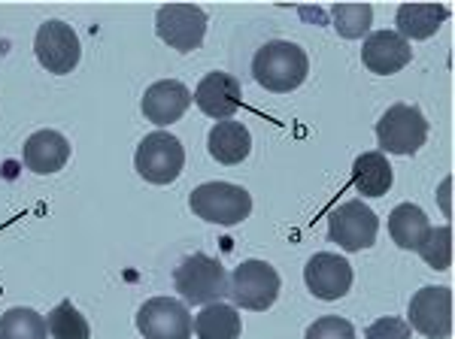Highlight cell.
Wrapping results in <instances>:
<instances>
[{
  "instance_id": "obj_15",
  "label": "cell",
  "mask_w": 455,
  "mask_h": 339,
  "mask_svg": "<svg viewBox=\"0 0 455 339\" xmlns=\"http://www.w3.org/2000/svg\"><path fill=\"white\" fill-rule=\"evenodd\" d=\"M362 61L377 76H392V73L403 70L413 61V51H410V43L398 31H373L364 40Z\"/></svg>"
},
{
  "instance_id": "obj_12",
  "label": "cell",
  "mask_w": 455,
  "mask_h": 339,
  "mask_svg": "<svg viewBox=\"0 0 455 339\" xmlns=\"http://www.w3.org/2000/svg\"><path fill=\"white\" fill-rule=\"evenodd\" d=\"M195 103L204 115L216 122H231V115L243 106V85L231 73H207L195 88Z\"/></svg>"
},
{
  "instance_id": "obj_13",
  "label": "cell",
  "mask_w": 455,
  "mask_h": 339,
  "mask_svg": "<svg viewBox=\"0 0 455 339\" xmlns=\"http://www.w3.org/2000/svg\"><path fill=\"white\" fill-rule=\"evenodd\" d=\"M304 282L310 288L313 297L319 300H340L343 294L352 288V267L347 257L319 252L307 261L304 267Z\"/></svg>"
},
{
  "instance_id": "obj_4",
  "label": "cell",
  "mask_w": 455,
  "mask_h": 339,
  "mask_svg": "<svg viewBox=\"0 0 455 339\" xmlns=\"http://www.w3.org/2000/svg\"><path fill=\"white\" fill-rule=\"evenodd\" d=\"M428 139V119L413 103H395L377 124V143L383 154H416Z\"/></svg>"
},
{
  "instance_id": "obj_23",
  "label": "cell",
  "mask_w": 455,
  "mask_h": 339,
  "mask_svg": "<svg viewBox=\"0 0 455 339\" xmlns=\"http://www.w3.org/2000/svg\"><path fill=\"white\" fill-rule=\"evenodd\" d=\"M334 31L343 40H362L373 25V6L371 4H337L331 10Z\"/></svg>"
},
{
  "instance_id": "obj_19",
  "label": "cell",
  "mask_w": 455,
  "mask_h": 339,
  "mask_svg": "<svg viewBox=\"0 0 455 339\" xmlns=\"http://www.w3.org/2000/svg\"><path fill=\"white\" fill-rule=\"evenodd\" d=\"M395 182V170L388 167L383 152H364L352 164V185L362 197H383Z\"/></svg>"
},
{
  "instance_id": "obj_22",
  "label": "cell",
  "mask_w": 455,
  "mask_h": 339,
  "mask_svg": "<svg viewBox=\"0 0 455 339\" xmlns=\"http://www.w3.org/2000/svg\"><path fill=\"white\" fill-rule=\"evenodd\" d=\"M0 339H49L46 319L25 306L6 309L0 315Z\"/></svg>"
},
{
  "instance_id": "obj_3",
  "label": "cell",
  "mask_w": 455,
  "mask_h": 339,
  "mask_svg": "<svg viewBox=\"0 0 455 339\" xmlns=\"http://www.w3.org/2000/svg\"><path fill=\"white\" fill-rule=\"evenodd\" d=\"M188 206L201 221L210 225H240L252 212V194L243 185H231V182H204L192 191Z\"/></svg>"
},
{
  "instance_id": "obj_21",
  "label": "cell",
  "mask_w": 455,
  "mask_h": 339,
  "mask_svg": "<svg viewBox=\"0 0 455 339\" xmlns=\"http://www.w3.org/2000/svg\"><path fill=\"white\" fill-rule=\"evenodd\" d=\"M243 330L237 309L228 304H210L201 309V315L195 319V334L197 339H237Z\"/></svg>"
},
{
  "instance_id": "obj_17",
  "label": "cell",
  "mask_w": 455,
  "mask_h": 339,
  "mask_svg": "<svg viewBox=\"0 0 455 339\" xmlns=\"http://www.w3.org/2000/svg\"><path fill=\"white\" fill-rule=\"evenodd\" d=\"M207 149L219 164H228V167L240 164V161H246L249 152H252V134H249V128L240 122H219L210 128Z\"/></svg>"
},
{
  "instance_id": "obj_2",
  "label": "cell",
  "mask_w": 455,
  "mask_h": 339,
  "mask_svg": "<svg viewBox=\"0 0 455 339\" xmlns=\"http://www.w3.org/2000/svg\"><path fill=\"white\" fill-rule=\"evenodd\" d=\"M173 288L186 304H192V306L222 304V297L228 294L225 267L216 261V257L195 252L173 270Z\"/></svg>"
},
{
  "instance_id": "obj_7",
  "label": "cell",
  "mask_w": 455,
  "mask_h": 339,
  "mask_svg": "<svg viewBox=\"0 0 455 339\" xmlns=\"http://www.w3.org/2000/svg\"><path fill=\"white\" fill-rule=\"evenodd\" d=\"M379 218L364 201H347L328 216V240L347 252H362L377 242Z\"/></svg>"
},
{
  "instance_id": "obj_6",
  "label": "cell",
  "mask_w": 455,
  "mask_h": 339,
  "mask_svg": "<svg viewBox=\"0 0 455 339\" xmlns=\"http://www.w3.org/2000/svg\"><path fill=\"white\" fill-rule=\"evenodd\" d=\"M134 167L152 185H171V182L180 179L182 167H186V149L173 134L156 130V134L143 137V143L137 146Z\"/></svg>"
},
{
  "instance_id": "obj_25",
  "label": "cell",
  "mask_w": 455,
  "mask_h": 339,
  "mask_svg": "<svg viewBox=\"0 0 455 339\" xmlns=\"http://www.w3.org/2000/svg\"><path fill=\"white\" fill-rule=\"evenodd\" d=\"M416 252L422 255V261L435 270H450L452 264V227L443 225V227H431L428 237Z\"/></svg>"
},
{
  "instance_id": "obj_26",
  "label": "cell",
  "mask_w": 455,
  "mask_h": 339,
  "mask_svg": "<svg viewBox=\"0 0 455 339\" xmlns=\"http://www.w3.org/2000/svg\"><path fill=\"white\" fill-rule=\"evenodd\" d=\"M304 339H355V330L347 319L340 315H325V319H315L310 327H307Z\"/></svg>"
},
{
  "instance_id": "obj_1",
  "label": "cell",
  "mask_w": 455,
  "mask_h": 339,
  "mask_svg": "<svg viewBox=\"0 0 455 339\" xmlns=\"http://www.w3.org/2000/svg\"><path fill=\"white\" fill-rule=\"evenodd\" d=\"M307 73H310V61L307 51L298 43L289 40H270L255 51L252 58V76L261 88L274 94H289L304 85Z\"/></svg>"
},
{
  "instance_id": "obj_10",
  "label": "cell",
  "mask_w": 455,
  "mask_h": 339,
  "mask_svg": "<svg viewBox=\"0 0 455 339\" xmlns=\"http://www.w3.org/2000/svg\"><path fill=\"white\" fill-rule=\"evenodd\" d=\"M137 330L146 339H192L195 319L182 300L152 297L137 312Z\"/></svg>"
},
{
  "instance_id": "obj_5",
  "label": "cell",
  "mask_w": 455,
  "mask_h": 339,
  "mask_svg": "<svg viewBox=\"0 0 455 339\" xmlns=\"http://www.w3.org/2000/svg\"><path fill=\"white\" fill-rule=\"evenodd\" d=\"M234 306L249 312H264L280 297V272L267 261H243L228 279V294Z\"/></svg>"
},
{
  "instance_id": "obj_18",
  "label": "cell",
  "mask_w": 455,
  "mask_h": 339,
  "mask_svg": "<svg viewBox=\"0 0 455 339\" xmlns=\"http://www.w3.org/2000/svg\"><path fill=\"white\" fill-rule=\"evenodd\" d=\"M446 6L443 4H401L395 25L403 40H428L437 34V28L446 21Z\"/></svg>"
},
{
  "instance_id": "obj_24",
  "label": "cell",
  "mask_w": 455,
  "mask_h": 339,
  "mask_svg": "<svg viewBox=\"0 0 455 339\" xmlns=\"http://www.w3.org/2000/svg\"><path fill=\"white\" fill-rule=\"evenodd\" d=\"M46 327H49V336H52V339H88V336H92L88 321L83 319V312H79L70 300L58 304L52 312H49Z\"/></svg>"
},
{
  "instance_id": "obj_14",
  "label": "cell",
  "mask_w": 455,
  "mask_h": 339,
  "mask_svg": "<svg viewBox=\"0 0 455 339\" xmlns=\"http://www.w3.org/2000/svg\"><path fill=\"white\" fill-rule=\"evenodd\" d=\"M188 106H192V91L180 79H161L143 94V115L158 128L180 122L188 113Z\"/></svg>"
},
{
  "instance_id": "obj_27",
  "label": "cell",
  "mask_w": 455,
  "mask_h": 339,
  "mask_svg": "<svg viewBox=\"0 0 455 339\" xmlns=\"http://www.w3.org/2000/svg\"><path fill=\"white\" fill-rule=\"evenodd\" d=\"M364 339H410V324L403 319H395V315H388V319H377L368 327Z\"/></svg>"
},
{
  "instance_id": "obj_20",
  "label": "cell",
  "mask_w": 455,
  "mask_h": 339,
  "mask_svg": "<svg viewBox=\"0 0 455 339\" xmlns=\"http://www.w3.org/2000/svg\"><path fill=\"white\" fill-rule=\"evenodd\" d=\"M428 231H431V221L416 203L395 206L392 216H388V233H392L395 246L410 248V252H416L422 246Z\"/></svg>"
},
{
  "instance_id": "obj_16",
  "label": "cell",
  "mask_w": 455,
  "mask_h": 339,
  "mask_svg": "<svg viewBox=\"0 0 455 339\" xmlns=\"http://www.w3.org/2000/svg\"><path fill=\"white\" fill-rule=\"evenodd\" d=\"M21 161L36 176H52L70 161V143L58 130H36L25 139Z\"/></svg>"
},
{
  "instance_id": "obj_8",
  "label": "cell",
  "mask_w": 455,
  "mask_h": 339,
  "mask_svg": "<svg viewBox=\"0 0 455 339\" xmlns=\"http://www.w3.org/2000/svg\"><path fill=\"white\" fill-rule=\"evenodd\" d=\"M34 51H36V61L52 73V76H68L79 64V58H83L76 31H73L68 21H58V19H49L36 28Z\"/></svg>"
},
{
  "instance_id": "obj_11",
  "label": "cell",
  "mask_w": 455,
  "mask_h": 339,
  "mask_svg": "<svg viewBox=\"0 0 455 339\" xmlns=\"http://www.w3.org/2000/svg\"><path fill=\"white\" fill-rule=\"evenodd\" d=\"M410 330H419L428 339H446L452 334V291L450 288H428L416 291L410 300Z\"/></svg>"
},
{
  "instance_id": "obj_9",
  "label": "cell",
  "mask_w": 455,
  "mask_h": 339,
  "mask_svg": "<svg viewBox=\"0 0 455 339\" xmlns=\"http://www.w3.org/2000/svg\"><path fill=\"white\" fill-rule=\"evenodd\" d=\"M156 31L171 49L195 51L207 34V12L195 4H167L156 12Z\"/></svg>"
}]
</instances>
